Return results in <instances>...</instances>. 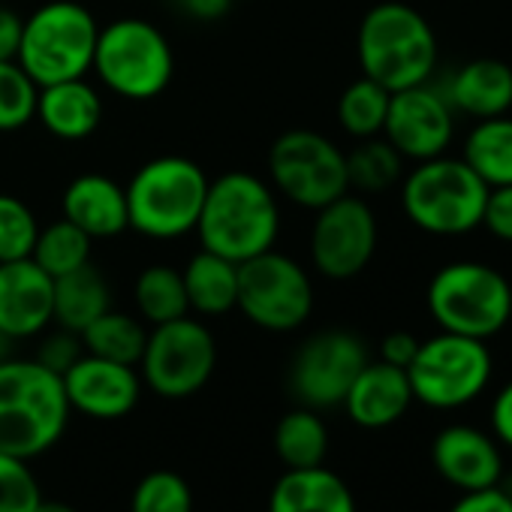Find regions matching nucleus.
Listing matches in <instances>:
<instances>
[{"instance_id":"cd10ccee","label":"nucleus","mask_w":512,"mask_h":512,"mask_svg":"<svg viewBox=\"0 0 512 512\" xmlns=\"http://www.w3.org/2000/svg\"><path fill=\"white\" fill-rule=\"evenodd\" d=\"M133 302H136L139 320L151 323V326H160V323L190 314L181 272L172 266H163V263L139 272L136 287H133Z\"/></svg>"},{"instance_id":"aec40b11","label":"nucleus","mask_w":512,"mask_h":512,"mask_svg":"<svg viewBox=\"0 0 512 512\" xmlns=\"http://www.w3.org/2000/svg\"><path fill=\"white\" fill-rule=\"evenodd\" d=\"M61 211L64 220H70L91 238H115L130 229L124 187L100 172H85L73 178L64 190Z\"/></svg>"},{"instance_id":"f704fd0d","label":"nucleus","mask_w":512,"mask_h":512,"mask_svg":"<svg viewBox=\"0 0 512 512\" xmlns=\"http://www.w3.org/2000/svg\"><path fill=\"white\" fill-rule=\"evenodd\" d=\"M130 512H193V491L175 470H154L139 479Z\"/></svg>"},{"instance_id":"f257e3e1","label":"nucleus","mask_w":512,"mask_h":512,"mask_svg":"<svg viewBox=\"0 0 512 512\" xmlns=\"http://www.w3.org/2000/svg\"><path fill=\"white\" fill-rule=\"evenodd\" d=\"M202 250L244 263L275 247L281 211L269 181L253 172H226L208 181V193L196 223Z\"/></svg>"},{"instance_id":"79ce46f5","label":"nucleus","mask_w":512,"mask_h":512,"mask_svg":"<svg viewBox=\"0 0 512 512\" xmlns=\"http://www.w3.org/2000/svg\"><path fill=\"white\" fill-rule=\"evenodd\" d=\"M491 428L500 443L512 446V380L497 392L494 407H491Z\"/></svg>"},{"instance_id":"6ab92c4d","label":"nucleus","mask_w":512,"mask_h":512,"mask_svg":"<svg viewBox=\"0 0 512 512\" xmlns=\"http://www.w3.org/2000/svg\"><path fill=\"white\" fill-rule=\"evenodd\" d=\"M413 404V389L404 368H395L389 362H368L359 377L353 380L344 410L359 428H389L395 425Z\"/></svg>"},{"instance_id":"f03ea898","label":"nucleus","mask_w":512,"mask_h":512,"mask_svg":"<svg viewBox=\"0 0 512 512\" xmlns=\"http://www.w3.org/2000/svg\"><path fill=\"white\" fill-rule=\"evenodd\" d=\"M70 413L61 374L37 359H0V452L25 461L49 452Z\"/></svg>"},{"instance_id":"c85d7f7f","label":"nucleus","mask_w":512,"mask_h":512,"mask_svg":"<svg viewBox=\"0 0 512 512\" xmlns=\"http://www.w3.org/2000/svg\"><path fill=\"white\" fill-rule=\"evenodd\" d=\"M79 338H82L85 353H91V356L124 362V365H139L145 341H148V329L139 317L109 308Z\"/></svg>"},{"instance_id":"423d86ee","label":"nucleus","mask_w":512,"mask_h":512,"mask_svg":"<svg viewBox=\"0 0 512 512\" xmlns=\"http://www.w3.org/2000/svg\"><path fill=\"white\" fill-rule=\"evenodd\" d=\"M488 187L461 157H431L401 184V205L413 226L431 235H464L482 223Z\"/></svg>"},{"instance_id":"a211bd4d","label":"nucleus","mask_w":512,"mask_h":512,"mask_svg":"<svg viewBox=\"0 0 512 512\" xmlns=\"http://www.w3.org/2000/svg\"><path fill=\"white\" fill-rule=\"evenodd\" d=\"M431 461L437 473L461 491H482L503 482V455L497 443L470 425L443 428L434 437Z\"/></svg>"},{"instance_id":"c756f323","label":"nucleus","mask_w":512,"mask_h":512,"mask_svg":"<svg viewBox=\"0 0 512 512\" xmlns=\"http://www.w3.org/2000/svg\"><path fill=\"white\" fill-rule=\"evenodd\" d=\"M91 235H85L79 226H73L70 220H55L52 226L40 229L37 241H34V253L31 260L52 278L70 275L82 266L91 263Z\"/></svg>"},{"instance_id":"0eeeda50","label":"nucleus","mask_w":512,"mask_h":512,"mask_svg":"<svg viewBox=\"0 0 512 512\" xmlns=\"http://www.w3.org/2000/svg\"><path fill=\"white\" fill-rule=\"evenodd\" d=\"M91 70L124 100H154L175 76V55L157 25L145 19H118L100 28Z\"/></svg>"},{"instance_id":"a878e982","label":"nucleus","mask_w":512,"mask_h":512,"mask_svg":"<svg viewBox=\"0 0 512 512\" xmlns=\"http://www.w3.org/2000/svg\"><path fill=\"white\" fill-rule=\"evenodd\" d=\"M461 160L485 181V187L512 184V118L497 115L476 121Z\"/></svg>"},{"instance_id":"37998d69","label":"nucleus","mask_w":512,"mask_h":512,"mask_svg":"<svg viewBox=\"0 0 512 512\" xmlns=\"http://www.w3.org/2000/svg\"><path fill=\"white\" fill-rule=\"evenodd\" d=\"M181 10L190 16V19H199V22H214L220 16L229 13L232 0H178Z\"/></svg>"},{"instance_id":"bb28decb","label":"nucleus","mask_w":512,"mask_h":512,"mask_svg":"<svg viewBox=\"0 0 512 512\" xmlns=\"http://www.w3.org/2000/svg\"><path fill=\"white\" fill-rule=\"evenodd\" d=\"M275 449L278 458L287 464V470L320 467L329 452V431L320 413L311 407H299L281 416L275 428Z\"/></svg>"},{"instance_id":"c03bdc74","label":"nucleus","mask_w":512,"mask_h":512,"mask_svg":"<svg viewBox=\"0 0 512 512\" xmlns=\"http://www.w3.org/2000/svg\"><path fill=\"white\" fill-rule=\"evenodd\" d=\"M34 512H79V509L70 506V503H64V500H46V497H40V503H37Z\"/></svg>"},{"instance_id":"a19ab883","label":"nucleus","mask_w":512,"mask_h":512,"mask_svg":"<svg viewBox=\"0 0 512 512\" xmlns=\"http://www.w3.org/2000/svg\"><path fill=\"white\" fill-rule=\"evenodd\" d=\"M22 25L25 19H19L7 7H0V61H16L22 46Z\"/></svg>"},{"instance_id":"39448f33","label":"nucleus","mask_w":512,"mask_h":512,"mask_svg":"<svg viewBox=\"0 0 512 512\" xmlns=\"http://www.w3.org/2000/svg\"><path fill=\"white\" fill-rule=\"evenodd\" d=\"M100 25L76 0H52L22 25L19 67L40 85L85 79L94 67Z\"/></svg>"},{"instance_id":"2eb2a0df","label":"nucleus","mask_w":512,"mask_h":512,"mask_svg":"<svg viewBox=\"0 0 512 512\" xmlns=\"http://www.w3.org/2000/svg\"><path fill=\"white\" fill-rule=\"evenodd\" d=\"M452 121L455 115L443 91L425 82V85L404 88V91H392L380 136L404 160L422 163V160L446 154L452 142Z\"/></svg>"},{"instance_id":"a18cd8bd","label":"nucleus","mask_w":512,"mask_h":512,"mask_svg":"<svg viewBox=\"0 0 512 512\" xmlns=\"http://www.w3.org/2000/svg\"><path fill=\"white\" fill-rule=\"evenodd\" d=\"M7 344H10V338L0 335V359H7Z\"/></svg>"},{"instance_id":"9d476101","label":"nucleus","mask_w":512,"mask_h":512,"mask_svg":"<svg viewBox=\"0 0 512 512\" xmlns=\"http://www.w3.org/2000/svg\"><path fill=\"white\" fill-rule=\"evenodd\" d=\"M235 308L266 332H293L314 311V284L302 263L275 247L238 266Z\"/></svg>"},{"instance_id":"ddd939ff","label":"nucleus","mask_w":512,"mask_h":512,"mask_svg":"<svg viewBox=\"0 0 512 512\" xmlns=\"http://www.w3.org/2000/svg\"><path fill=\"white\" fill-rule=\"evenodd\" d=\"M377 250V217L359 196H338L317 208L311 229V263L323 278L350 281L368 269Z\"/></svg>"},{"instance_id":"412c9836","label":"nucleus","mask_w":512,"mask_h":512,"mask_svg":"<svg viewBox=\"0 0 512 512\" xmlns=\"http://www.w3.org/2000/svg\"><path fill=\"white\" fill-rule=\"evenodd\" d=\"M452 112L476 121L506 115L512 109V67L497 58H476L458 67L443 91Z\"/></svg>"},{"instance_id":"6e6552de","label":"nucleus","mask_w":512,"mask_h":512,"mask_svg":"<svg viewBox=\"0 0 512 512\" xmlns=\"http://www.w3.org/2000/svg\"><path fill=\"white\" fill-rule=\"evenodd\" d=\"M428 311L443 332L488 341L512 320V287L485 263H449L428 284Z\"/></svg>"},{"instance_id":"58836bf2","label":"nucleus","mask_w":512,"mask_h":512,"mask_svg":"<svg viewBox=\"0 0 512 512\" xmlns=\"http://www.w3.org/2000/svg\"><path fill=\"white\" fill-rule=\"evenodd\" d=\"M452 512H512V494L503 491V485L464 491V497L452 506Z\"/></svg>"},{"instance_id":"393cba45","label":"nucleus","mask_w":512,"mask_h":512,"mask_svg":"<svg viewBox=\"0 0 512 512\" xmlns=\"http://www.w3.org/2000/svg\"><path fill=\"white\" fill-rule=\"evenodd\" d=\"M112 308L106 278L88 263L70 275L55 278V323L82 335L100 314Z\"/></svg>"},{"instance_id":"f8f14e48","label":"nucleus","mask_w":512,"mask_h":512,"mask_svg":"<svg viewBox=\"0 0 512 512\" xmlns=\"http://www.w3.org/2000/svg\"><path fill=\"white\" fill-rule=\"evenodd\" d=\"M217 365V341L214 335L193 317H178L160 323L148 332L139 377L160 398H190L196 395L214 374Z\"/></svg>"},{"instance_id":"4468645a","label":"nucleus","mask_w":512,"mask_h":512,"mask_svg":"<svg viewBox=\"0 0 512 512\" xmlns=\"http://www.w3.org/2000/svg\"><path fill=\"white\" fill-rule=\"evenodd\" d=\"M368 365V350L353 332L329 329L308 338L290 368V389L311 410L344 404L353 380Z\"/></svg>"},{"instance_id":"1a4fd4ad","label":"nucleus","mask_w":512,"mask_h":512,"mask_svg":"<svg viewBox=\"0 0 512 512\" xmlns=\"http://www.w3.org/2000/svg\"><path fill=\"white\" fill-rule=\"evenodd\" d=\"M413 401L434 410H455L482 395L491 380V353L485 341L440 332L419 341L413 362L407 365Z\"/></svg>"},{"instance_id":"7c9ffc66","label":"nucleus","mask_w":512,"mask_h":512,"mask_svg":"<svg viewBox=\"0 0 512 512\" xmlns=\"http://www.w3.org/2000/svg\"><path fill=\"white\" fill-rule=\"evenodd\" d=\"M401 172L404 157L383 136L359 139V145L347 154V181L362 193L389 190L395 181H401Z\"/></svg>"},{"instance_id":"4be33fe9","label":"nucleus","mask_w":512,"mask_h":512,"mask_svg":"<svg viewBox=\"0 0 512 512\" xmlns=\"http://www.w3.org/2000/svg\"><path fill=\"white\" fill-rule=\"evenodd\" d=\"M37 121L64 142H82L103 121V100L85 79L55 82L40 88Z\"/></svg>"},{"instance_id":"5701e85b","label":"nucleus","mask_w":512,"mask_h":512,"mask_svg":"<svg viewBox=\"0 0 512 512\" xmlns=\"http://www.w3.org/2000/svg\"><path fill=\"white\" fill-rule=\"evenodd\" d=\"M269 512H356L350 485L329 467L287 470L269 497Z\"/></svg>"},{"instance_id":"473e14b6","label":"nucleus","mask_w":512,"mask_h":512,"mask_svg":"<svg viewBox=\"0 0 512 512\" xmlns=\"http://www.w3.org/2000/svg\"><path fill=\"white\" fill-rule=\"evenodd\" d=\"M40 85L19 67V61H0V133H16L37 118Z\"/></svg>"},{"instance_id":"b1692460","label":"nucleus","mask_w":512,"mask_h":512,"mask_svg":"<svg viewBox=\"0 0 512 512\" xmlns=\"http://www.w3.org/2000/svg\"><path fill=\"white\" fill-rule=\"evenodd\" d=\"M187 305L202 317L229 314L238 302V263L217 256L211 250H199L181 272Z\"/></svg>"},{"instance_id":"72a5a7b5","label":"nucleus","mask_w":512,"mask_h":512,"mask_svg":"<svg viewBox=\"0 0 512 512\" xmlns=\"http://www.w3.org/2000/svg\"><path fill=\"white\" fill-rule=\"evenodd\" d=\"M40 235L37 214L13 193H0V263L28 260Z\"/></svg>"},{"instance_id":"20e7f679","label":"nucleus","mask_w":512,"mask_h":512,"mask_svg":"<svg viewBox=\"0 0 512 512\" xmlns=\"http://www.w3.org/2000/svg\"><path fill=\"white\" fill-rule=\"evenodd\" d=\"M124 193L130 229L145 238L172 241L196 232L208 193V175L190 157L166 154L142 163Z\"/></svg>"},{"instance_id":"7ed1b4c3","label":"nucleus","mask_w":512,"mask_h":512,"mask_svg":"<svg viewBox=\"0 0 512 512\" xmlns=\"http://www.w3.org/2000/svg\"><path fill=\"white\" fill-rule=\"evenodd\" d=\"M362 76L386 91L425 85L437 67V37L428 19L410 4L386 0L365 13L356 34Z\"/></svg>"},{"instance_id":"4c0bfd02","label":"nucleus","mask_w":512,"mask_h":512,"mask_svg":"<svg viewBox=\"0 0 512 512\" xmlns=\"http://www.w3.org/2000/svg\"><path fill=\"white\" fill-rule=\"evenodd\" d=\"M85 353L82 347V338L76 332H67V329H58L55 335H49L40 347V356L37 362H43L46 368H52L55 374H64L79 356Z\"/></svg>"},{"instance_id":"2f4dec72","label":"nucleus","mask_w":512,"mask_h":512,"mask_svg":"<svg viewBox=\"0 0 512 512\" xmlns=\"http://www.w3.org/2000/svg\"><path fill=\"white\" fill-rule=\"evenodd\" d=\"M389 97H392V91H386L374 79H368V76L356 79L353 85L344 88V94L338 100V121H341V127L353 139L380 136L383 124H386V112H389Z\"/></svg>"},{"instance_id":"9b49d317","label":"nucleus","mask_w":512,"mask_h":512,"mask_svg":"<svg viewBox=\"0 0 512 512\" xmlns=\"http://www.w3.org/2000/svg\"><path fill=\"white\" fill-rule=\"evenodd\" d=\"M272 190L302 208H323L350 193L347 154L323 133L287 130L269 148Z\"/></svg>"},{"instance_id":"f3484780","label":"nucleus","mask_w":512,"mask_h":512,"mask_svg":"<svg viewBox=\"0 0 512 512\" xmlns=\"http://www.w3.org/2000/svg\"><path fill=\"white\" fill-rule=\"evenodd\" d=\"M55 323V278L31 256L0 263V335L10 341L34 338Z\"/></svg>"},{"instance_id":"c9c22d12","label":"nucleus","mask_w":512,"mask_h":512,"mask_svg":"<svg viewBox=\"0 0 512 512\" xmlns=\"http://www.w3.org/2000/svg\"><path fill=\"white\" fill-rule=\"evenodd\" d=\"M43 491L25 458L0 452V512H34Z\"/></svg>"},{"instance_id":"dca6fc26","label":"nucleus","mask_w":512,"mask_h":512,"mask_svg":"<svg viewBox=\"0 0 512 512\" xmlns=\"http://www.w3.org/2000/svg\"><path fill=\"white\" fill-rule=\"evenodd\" d=\"M64 392L70 410L91 419H121L127 416L142 395V377L136 365L100 359L82 353L64 374Z\"/></svg>"},{"instance_id":"ea45409f","label":"nucleus","mask_w":512,"mask_h":512,"mask_svg":"<svg viewBox=\"0 0 512 512\" xmlns=\"http://www.w3.org/2000/svg\"><path fill=\"white\" fill-rule=\"evenodd\" d=\"M416 350H419V338H413L410 332H392L380 344V359L407 371V365L413 362Z\"/></svg>"},{"instance_id":"e433bc0d","label":"nucleus","mask_w":512,"mask_h":512,"mask_svg":"<svg viewBox=\"0 0 512 512\" xmlns=\"http://www.w3.org/2000/svg\"><path fill=\"white\" fill-rule=\"evenodd\" d=\"M494 238L512 244V184L503 187H488L485 208H482V223Z\"/></svg>"}]
</instances>
